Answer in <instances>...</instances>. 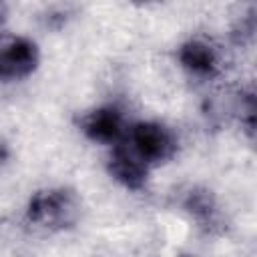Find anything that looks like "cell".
Masks as SVG:
<instances>
[{"label": "cell", "mask_w": 257, "mask_h": 257, "mask_svg": "<svg viewBox=\"0 0 257 257\" xmlns=\"http://www.w3.org/2000/svg\"><path fill=\"white\" fill-rule=\"evenodd\" d=\"M80 203L70 189H42L36 191L26 207V217L32 225L46 231H62L76 223Z\"/></svg>", "instance_id": "cell-1"}, {"label": "cell", "mask_w": 257, "mask_h": 257, "mask_svg": "<svg viewBox=\"0 0 257 257\" xmlns=\"http://www.w3.org/2000/svg\"><path fill=\"white\" fill-rule=\"evenodd\" d=\"M128 147L147 163V165H159L169 161L175 155L177 143L173 133L155 120H141L133 124L128 135Z\"/></svg>", "instance_id": "cell-2"}, {"label": "cell", "mask_w": 257, "mask_h": 257, "mask_svg": "<svg viewBox=\"0 0 257 257\" xmlns=\"http://www.w3.org/2000/svg\"><path fill=\"white\" fill-rule=\"evenodd\" d=\"M38 46L16 34H0V78L18 80L32 74L38 66Z\"/></svg>", "instance_id": "cell-3"}, {"label": "cell", "mask_w": 257, "mask_h": 257, "mask_svg": "<svg viewBox=\"0 0 257 257\" xmlns=\"http://www.w3.org/2000/svg\"><path fill=\"white\" fill-rule=\"evenodd\" d=\"M78 126L84 133V137H88L94 143L118 145L122 141V131H124L122 112L112 104L88 110L86 114L80 116Z\"/></svg>", "instance_id": "cell-4"}, {"label": "cell", "mask_w": 257, "mask_h": 257, "mask_svg": "<svg viewBox=\"0 0 257 257\" xmlns=\"http://www.w3.org/2000/svg\"><path fill=\"white\" fill-rule=\"evenodd\" d=\"M106 169L114 181H118L122 187L133 191L143 189L149 177V165L124 143L112 147L106 161Z\"/></svg>", "instance_id": "cell-5"}, {"label": "cell", "mask_w": 257, "mask_h": 257, "mask_svg": "<svg viewBox=\"0 0 257 257\" xmlns=\"http://www.w3.org/2000/svg\"><path fill=\"white\" fill-rule=\"evenodd\" d=\"M179 62L197 76H213L219 70V52L205 38H191L179 48Z\"/></svg>", "instance_id": "cell-6"}, {"label": "cell", "mask_w": 257, "mask_h": 257, "mask_svg": "<svg viewBox=\"0 0 257 257\" xmlns=\"http://www.w3.org/2000/svg\"><path fill=\"white\" fill-rule=\"evenodd\" d=\"M185 209L203 227H213L217 223V203L209 189H193L185 199Z\"/></svg>", "instance_id": "cell-7"}, {"label": "cell", "mask_w": 257, "mask_h": 257, "mask_svg": "<svg viewBox=\"0 0 257 257\" xmlns=\"http://www.w3.org/2000/svg\"><path fill=\"white\" fill-rule=\"evenodd\" d=\"M2 22H4V6L0 4V24H2Z\"/></svg>", "instance_id": "cell-8"}]
</instances>
